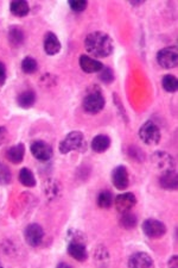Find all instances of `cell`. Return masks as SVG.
Listing matches in <instances>:
<instances>
[{"label": "cell", "instance_id": "6da1fadb", "mask_svg": "<svg viewBox=\"0 0 178 268\" xmlns=\"http://www.w3.org/2000/svg\"><path fill=\"white\" fill-rule=\"evenodd\" d=\"M85 48L87 53L96 58H104L111 56L114 51V43L110 35L102 31L90 33L85 40Z\"/></svg>", "mask_w": 178, "mask_h": 268}, {"label": "cell", "instance_id": "7a4b0ae2", "mask_svg": "<svg viewBox=\"0 0 178 268\" xmlns=\"http://www.w3.org/2000/svg\"><path fill=\"white\" fill-rule=\"evenodd\" d=\"M58 151L61 154L67 155L72 152L85 153L87 151V141L81 131H70L59 143Z\"/></svg>", "mask_w": 178, "mask_h": 268}, {"label": "cell", "instance_id": "3957f363", "mask_svg": "<svg viewBox=\"0 0 178 268\" xmlns=\"http://www.w3.org/2000/svg\"><path fill=\"white\" fill-rule=\"evenodd\" d=\"M104 105H106V99H104L102 91L99 88V86H92V88L88 90L82 102L85 112L96 114L103 110Z\"/></svg>", "mask_w": 178, "mask_h": 268}, {"label": "cell", "instance_id": "277c9868", "mask_svg": "<svg viewBox=\"0 0 178 268\" xmlns=\"http://www.w3.org/2000/svg\"><path fill=\"white\" fill-rule=\"evenodd\" d=\"M160 137L162 135H160L159 128L152 121H146L139 129V138L143 141V143L156 145L159 143Z\"/></svg>", "mask_w": 178, "mask_h": 268}, {"label": "cell", "instance_id": "5b68a950", "mask_svg": "<svg viewBox=\"0 0 178 268\" xmlns=\"http://www.w3.org/2000/svg\"><path fill=\"white\" fill-rule=\"evenodd\" d=\"M143 232L148 236L149 239L157 240L163 237L166 234V227L163 222L158 221L156 218H148L143 222L141 225Z\"/></svg>", "mask_w": 178, "mask_h": 268}, {"label": "cell", "instance_id": "8992f818", "mask_svg": "<svg viewBox=\"0 0 178 268\" xmlns=\"http://www.w3.org/2000/svg\"><path fill=\"white\" fill-rule=\"evenodd\" d=\"M157 64L164 69H172L177 66V47H166L157 53Z\"/></svg>", "mask_w": 178, "mask_h": 268}, {"label": "cell", "instance_id": "52a82bcc", "mask_svg": "<svg viewBox=\"0 0 178 268\" xmlns=\"http://www.w3.org/2000/svg\"><path fill=\"white\" fill-rule=\"evenodd\" d=\"M30 152L38 161H49L54 155V149L48 142L43 140L33 141L30 145Z\"/></svg>", "mask_w": 178, "mask_h": 268}, {"label": "cell", "instance_id": "ba28073f", "mask_svg": "<svg viewBox=\"0 0 178 268\" xmlns=\"http://www.w3.org/2000/svg\"><path fill=\"white\" fill-rule=\"evenodd\" d=\"M24 239H25V242L30 247L36 248V247L41 246L42 242H43V228H42L40 224H37V223H31V224H29L25 228V230H24Z\"/></svg>", "mask_w": 178, "mask_h": 268}, {"label": "cell", "instance_id": "9c48e42d", "mask_svg": "<svg viewBox=\"0 0 178 268\" xmlns=\"http://www.w3.org/2000/svg\"><path fill=\"white\" fill-rule=\"evenodd\" d=\"M152 165L156 167L160 172H165V170L174 169V160L169 153L166 152H155L151 156Z\"/></svg>", "mask_w": 178, "mask_h": 268}, {"label": "cell", "instance_id": "30bf717a", "mask_svg": "<svg viewBox=\"0 0 178 268\" xmlns=\"http://www.w3.org/2000/svg\"><path fill=\"white\" fill-rule=\"evenodd\" d=\"M112 183L119 191H125L130 186V174L125 166H117L112 172Z\"/></svg>", "mask_w": 178, "mask_h": 268}, {"label": "cell", "instance_id": "8fae6325", "mask_svg": "<svg viewBox=\"0 0 178 268\" xmlns=\"http://www.w3.org/2000/svg\"><path fill=\"white\" fill-rule=\"evenodd\" d=\"M113 205L119 214H125V212L131 211L137 205V197L131 192L118 194L114 198Z\"/></svg>", "mask_w": 178, "mask_h": 268}, {"label": "cell", "instance_id": "7c38bea8", "mask_svg": "<svg viewBox=\"0 0 178 268\" xmlns=\"http://www.w3.org/2000/svg\"><path fill=\"white\" fill-rule=\"evenodd\" d=\"M127 266L131 268H150L155 266V262L148 253L138 252L130 256Z\"/></svg>", "mask_w": 178, "mask_h": 268}, {"label": "cell", "instance_id": "4fadbf2b", "mask_svg": "<svg viewBox=\"0 0 178 268\" xmlns=\"http://www.w3.org/2000/svg\"><path fill=\"white\" fill-rule=\"evenodd\" d=\"M43 48L45 54L49 55V56H54V55H57L59 51H61L62 44L61 42H59L58 37L56 36L54 33L49 31V33L45 34L44 36Z\"/></svg>", "mask_w": 178, "mask_h": 268}, {"label": "cell", "instance_id": "5bb4252c", "mask_svg": "<svg viewBox=\"0 0 178 268\" xmlns=\"http://www.w3.org/2000/svg\"><path fill=\"white\" fill-rule=\"evenodd\" d=\"M68 254L73 259L79 262H85L88 259V252H87V243L81 242H68Z\"/></svg>", "mask_w": 178, "mask_h": 268}, {"label": "cell", "instance_id": "9a60e30c", "mask_svg": "<svg viewBox=\"0 0 178 268\" xmlns=\"http://www.w3.org/2000/svg\"><path fill=\"white\" fill-rule=\"evenodd\" d=\"M80 67L85 73H88V74H92V73H99L101 69L103 68V64L96 58H93L90 56H87V55H81L79 60Z\"/></svg>", "mask_w": 178, "mask_h": 268}, {"label": "cell", "instance_id": "2e32d148", "mask_svg": "<svg viewBox=\"0 0 178 268\" xmlns=\"http://www.w3.org/2000/svg\"><path fill=\"white\" fill-rule=\"evenodd\" d=\"M159 185L160 187H163L164 190L176 191L178 185L176 170L170 169V170H165V172H162V174H160L159 176Z\"/></svg>", "mask_w": 178, "mask_h": 268}, {"label": "cell", "instance_id": "e0dca14e", "mask_svg": "<svg viewBox=\"0 0 178 268\" xmlns=\"http://www.w3.org/2000/svg\"><path fill=\"white\" fill-rule=\"evenodd\" d=\"M43 193L47 199L54 201L58 199L62 193V187L56 179H48L43 185Z\"/></svg>", "mask_w": 178, "mask_h": 268}, {"label": "cell", "instance_id": "ac0fdd59", "mask_svg": "<svg viewBox=\"0 0 178 268\" xmlns=\"http://www.w3.org/2000/svg\"><path fill=\"white\" fill-rule=\"evenodd\" d=\"M24 156H25V145H24V143H17L6 151V159L13 165L22 163Z\"/></svg>", "mask_w": 178, "mask_h": 268}, {"label": "cell", "instance_id": "d6986e66", "mask_svg": "<svg viewBox=\"0 0 178 268\" xmlns=\"http://www.w3.org/2000/svg\"><path fill=\"white\" fill-rule=\"evenodd\" d=\"M8 40H9V43L11 44L13 48H18L24 43V40H25V34H24V31L20 26L12 25V26H10V29H9Z\"/></svg>", "mask_w": 178, "mask_h": 268}, {"label": "cell", "instance_id": "ffe728a7", "mask_svg": "<svg viewBox=\"0 0 178 268\" xmlns=\"http://www.w3.org/2000/svg\"><path fill=\"white\" fill-rule=\"evenodd\" d=\"M111 144H112L111 137L104 134H100L93 138L92 143H90V147H92L93 152L95 153H104L110 149Z\"/></svg>", "mask_w": 178, "mask_h": 268}, {"label": "cell", "instance_id": "44dd1931", "mask_svg": "<svg viewBox=\"0 0 178 268\" xmlns=\"http://www.w3.org/2000/svg\"><path fill=\"white\" fill-rule=\"evenodd\" d=\"M34 103H36V93L31 91V90L24 91L17 97V104L22 109H31L34 105Z\"/></svg>", "mask_w": 178, "mask_h": 268}, {"label": "cell", "instance_id": "7402d4cb", "mask_svg": "<svg viewBox=\"0 0 178 268\" xmlns=\"http://www.w3.org/2000/svg\"><path fill=\"white\" fill-rule=\"evenodd\" d=\"M10 11L16 17H25L30 12V5L25 0H15L10 4Z\"/></svg>", "mask_w": 178, "mask_h": 268}, {"label": "cell", "instance_id": "603a6c76", "mask_svg": "<svg viewBox=\"0 0 178 268\" xmlns=\"http://www.w3.org/2000/svg\"><path fill=\"white\" fill-rule=\"evenodd\" d=\"M19 182L23 186L29 187V189H31V187H34L37 184L36 177H34V174L32 173V170L26 168V167H24V168L19 170Z\"/></svg>", "mask_w": 178, "mask_h": 268}, {"label": "cell", "instance_id": "cb8c5ba5", "mask_svg": "<svg viewBox=\"0 0 178 268\" xmlns=\"http://www.w3.org/2000/svg\"><path fill=\"white\" fill-rule=\"evenodd\" d=\"M138 223L137 216L132 212H125V214H121L120 219H119V224H120L121 228L126 229V230H132V229L135 228Z\"/></svg>", "mask_w": 178, "mask_h": 268}, {"label": "cell", "instance_id": "d4e9b609", "mask_svg": "<svg viewBox=\"0 0 178 268\" xmlns=\"http://www.w3.org/2000/svg\"><path fill=\"white\" fill-rule=\"evenodd\" d=\"M113 203H114V196L111 191L108 190L101 191L99 196H97V205H99V207L101 209H110L113 206Z\"/></svg>", "mask_w": 178, "mask_h": 268}, {"label": "cell", "instance_id": "484cf974", "mask_svg": "<svg viewBox=\"0 0 178 268\" xmlns=\"http://www.w3.org/2000/svg\"><path fill=\"white\" fill-rule=\"evenodd\" d=\"M162 86L166 92L173 93L178 90V80L174 75L166 74L162 78Z\"/></svg>", "mask_w": 178, "mask_h": 268}, {"label": "cell", "instance_id": "4316f807", "mask_svg": "<svg viewBox=\"0 0 178 268\" xmlns=\"http://www.w3.org/2000/svg\"><path fill=\"white\" fill-rule=\"evenodd\" d=\"M37 69L38 64L33 57L26 56L22 61V71L25 73V74H33V73L37 72Z\"/></svg>", "mask_w": 178, "mask_h": 268}, {"label": "cell", "instance_id": "83f0119b", "mask_svg": "<svg viewBox=\"0 0 178 268\" xmlns=\"http://www.w3.org/2000/svg\"><path fill=\"white\" fill-rule=\"evenodd\" d=\"M12 182V173L4 163H0V186L10 185Z\"/></svg>", "mask_w": 178, "mask_h": 268}, {"label": "cell", "instance_id": "f1b7e54d", "mask_svg": "<svg viewBox=\"0 0 178 268\" xmlns=\"http://www.w3.org/2000/svg\"><path fill=\"white\" fill-rule=\"evenodd\" d=\"M99 79L106 85H110L115 80V75L113 69L108 66H103V68L99 72Z\"/></svg>", "mask_w": 178, "mask_h": 268}, {"label": "cell", "instance_id": "f546056e", "mask_svg": "<svg viewBox=\"0 0 178 268\" xmlns=\"http://www.w3.org/2000/svg\"><path fill=\"white\" fill-rule=\"evenodd\" d=\"M68 242H81V243H87L86 236L83 235V232H81L78 229H70L68 231L67 235Z\"/></svg>", "mask_w": 178, "mask_h": 268}, {"label": "cell", "instance_id": "4dcf8cb0", "mask_svg": "<svg viewBox=\"0 0 178 268\" xmlns=\"http://www.w3.org/2000/svg\"><path fill=\"white\" fill-rule=\"evenodd\" d=\"M68 4L69 8H70L73 11L76 13H81L87 9L88 2H86V0H69Z\"/></svg>", "mask_w": 178, "mask_h": 268}, {"label": "cell", "instance_id": "1f68e13d", "mask_svg": "<svg viewBox=\"0 0 178 268\" xmlns=\"http://www.w3.org/2000/svg\"><path fill=\"white\" fill-rule=\"evenodd\" d=\"M94 257H95L97 261H102V262H104V261H108V259H110V255H108L107 249L104 248V247H99V248L96 249L95 254H94Z\"/></svg>", "mask_w": 178, "mask_h": 268}, {"label": "cell", "instance_id": "d6a6232c", "mask_svg": "<svg viewBox=\"0 0 178 268\" xmlns=\"http://www.w3.org/2000/svg\"><path fill=\"white\" fill-rule=\"evenodd\" d=\"M6 78H8V73H6V67L5 65L0 61V91L4 87L6 82Z\"/></svg>", "mask_w": 178, "mask_h": 268}, {"label": "cell", "instance_id": "836d02e7", "mask_svg": "<svg viewBox=\"0 0 178 268\" xmlns=\"http://www.w3.org/2000/svg\"><path fill=\"white\" fill-rule=\"evenodd\" d=\"M8 137H9L8 129H6L5 127H0V147H2V145L8 141Z\"/></svg>", "mask_w": 178, "mask_h": 268}, {"label": "cell", "instance_id": "e575fe53", "mask_svg": "<svg viewBox=\"0 0 178 268\" xmlns=\"http://www.w3.org/2000/svg\"><path fill=\"white\" fill-rule=\"evenodd\" d=\"M177 261H178L177 256L174 255L172 257H170V260H169V262H167V264H169V266H171V267H177Z\"/></svg>", "mask_w": 178, "mask_h": 268}, {"label": "cell", "instance_id": "d590c367", "mask_svg": "<svg viewBox=\"0 0 178 268\" xmlns=\"http://www.w3.org/2000/svg\"><path fill=\"white\" fill-rule=\"evenodd\" d=\"M57 267H69V264H68V263H64V262H62V263H58V264H57Z\"/></svg>", "mask_w": 178, "mask_h": 268}, {"label": "cell", "instance_id": "8d00e7d4", "mask_svg": "<svg viewBox=\"0 0 178 268\" xmlns=\"http://www.w3.org/2000/svg\"><path fill=\"white\" fill-rule=\"evenodd\" d=\"M0 267H2V263H0Z\"/></svg>", "mask_w": 178, "mask_h": 268}]
</instances>
